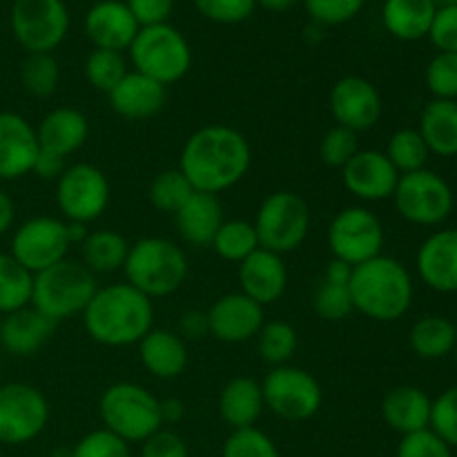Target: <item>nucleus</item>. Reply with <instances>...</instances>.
<instances>
[{"label":"nucleus","instance_id":"3c124183","mask_svg":"<svg viewBox=\"0 0 457 457\" xmlns=\"http://www.w3.org/2000/svg\"><path fill=\"white\" fill-rule=\"evenodd\" d=\"M428 38L436 45L437 52L457 54V4L437 7L433 25L428 29Z\"/></svg>","mask_w":457,"mask_h":457},{"label":"nucleus","instance_id":"f03ea898","mask_svg":"<svg viewBox=\"0 0 457 457\" xmlns=\"http://www.w3.org/2000/svg\"><path fill=\"white\" fill-rule=\"evenodd\" d=\"M83 324L101 346H134L154 328V303L128 281L103 286L83 311Z\"/></svg>","mask_w":457,"mask_h":457},{"label":"nucleus","instance_id":"a19ab883","mask_svg":"<svg viewBox=\"0 0 457 457\" xmlns=\"http://www.w3.org/2000/svg\"><path fill=\"white\" fill-rule=\"evenodd\" d=\"M192 186L186 179V174L179 168L163 170V172L156 174L150 183V190H147V199L154 205L159 212L165 214H177L181 210V205L190 199Z\"/></svg>","mask_w":457,"mask_h":457},{"label":"nucleus","instance_id":"603ef678","mask_svg":"<svg viewBox=\"0 0 457 457\" xmlns=\"http://www.w3.org/2000/svg\"><path fill=\"white\" fill-rule=\"evenodd\" d=\"M141 457H190V449L177 431L159 428L154 436L141 442Z\"/></svg>","mask_w":457,"mask_h":457},{"label":"nucleus","instance_id":"79ce46f5","mask_svg":"<svg viewBox=\"0 0 457 457\" xmlns=\"http://www.w3.org/2000/svg\"><path fill=\"white\" fill-rule=\"evenodd\" d=\"M221 457H281L275 440L257 427L237 428L226 437Z\"/></svg>","mask_w":457,"mask_h":457},{"label":"nucleus","instance_id":"2f4dec72","mask_svg":"<svg viewBox=\"0 0 457 457\" xmlns=\"http://www.w3.org/2000/svg\"><path fill=\"white\" fill-rule=\"evenodd\" d=\"M418 129L431 154L453 159L457 156V101L433 98L427 103Z\"/></svg>","mask_w":457,"mask_h":457},{"label":"nucleus","instance_id":"680f3d73","mask_svg":"<svg viewBox=\"0 0 457 457\" xmlns=\"http://www.w3.org/2000/svg\"><path fill=\"white\" fill-rule=\"evenodd\" d=\"M0 379H3V355H0Z\"/></svg>","mask_w":457,"mask_h":457},{"label":"nucleus","instance_id":"8fccbe9b","mask_svg":"<svg viewBox=\"0 0 457 457\" xmlns=\"http://www.w3.org/2000/svg\"><path fill=\"white\" fill-rule=\"evenodd\" d=\"M395 457H453V449L433 428L402 436Z\"/></svg>","mask_w":457,"mask_h":457},{"label":"nucleus","instance_id":"dca6fc26","mask_svg":"<svg viewBox=\"0 0 457 457\" xmlns=\"http://www.w3.org/2000/svg\"><path fill=\"white\" fill-rule=\"evenodd\" d=\"M328 110L335 125L353 129L355 134L366 132L382 119V94L364 76H344L330 87Z\"/></svg>","mask_w":457,"mask_h":457},{"label":"nucleus","instance_id":"7ed1b4c3","mask_svg":"<svg viewBox=\"0 0 457 457\" xmlns=\"http://www.w3.org/2000/svg\"><path fill=\"white\" fill-rule=\"evenodd\" d=\"M413 295V277L395 257L379 254L351 272L353 308L373 321L402 320L411 311Z\"/></svg>","mask_w":457,"mask_h":457},{"label":"nucleus","instance_id":"c756f323","mask_svg":"<svg viewBox=\"0 0 457 457\" xmlns=\"http://www.w3.org/2000/svg\"><path fill=\"white\" fill-rule=\"evenodd\" d=\"M351 272L353 268L339 259H330L326 263L320 286L312 295V308L321 320L342 321L355 312L351 297Z\"/></svg>","mask_w":457,"mask_h":457},{"label":"nucleus","instance_id":"2eb2a0df","mask_svg":"<svg viewBox=\"0 0 457 457\" xmlns=\"http://www.w3.org/2000/svg\"><path fill=\"white\" fill-rule=\"evenodd\" d=\"M70 248L71 241L65 219L34 217L16 228L9 254L31 275H38L67 259Z\"/></svg>","mask_w":457,"mask_h":457},{"label":"nucleus","instance_id":"f704fd0d","mask_svg":"<svg viewBox=\"0 0 457 457\" xmlns=\"http://www.w3.org/2000/svg\"><path fill=\"white\" fill-rule=\"evenodd\" d=\"M34 275L9 253H0V315L31 306Z\"/></svg>","mask_w":457,"mask_h":457},{"label":"nucleus","instance_id":"e433bc0d","mask_svg":"<svg viewBox=\"0 0 457 457\" xmlns=\"http://www.w3.org/2000/svg\"><path fill=\"white\" fill-rule=\"evenodd\" d=\"M384 154L388 156L393 168H395L402 177V174H411L427 168L431 152H428L420 129L402 128L397 129V132H393V137L388 138V145L386 150H384Z\"/></svg>","mask_w":457,"mask_h":457},{"label":"nucleus","instance_id":"20e7f679","mask_svg":"<svg viewBox=\"0 0 457 457\" xmlns=\"http://www.w3.org/2000/svg\"><path fill=\"white\" fill-rule=\"evenodd\" d=\"M187 257L183 248L165 237H143L129 244L125 259V281L152 302L177 293L187 279Z\"/></svg>","mask_w":457,"mask_h":457},{"label":"nucleus","instance_id":"cd10ccee","mask_svg":"<svg viewBox=\"0 0 457 457\" xmlns=\"http://www.w3.org/2000/svg\"><path fill=\"white\" fill-rule=\"evenodd\" d=\"M223 208L219 196L205 192H192L190 199L174 214V223L181 239L190 245H210L221 228Z\"/></svg>","mask_w":457,"mask_h":457},{"label":"nucleus","instance_id":"6ab92c4d","mask_svg":"<svg viewBox=\"0 0 457 457\" xmlns=\"http://www.w3.org/2000/svg\"><path fill=\"white\" fill-rule=\"evenodd\" d=\"M38 156L36 128L18 112H0V181L31 174Z\"/></svg>","mask_w":457,"mask_h":457},{"label":"nucleus","instance_id":"9b49d317","mask_svg":"<svg viewBox=\"0 0 457 457\" xmlns=\"http://www.w3.org/2000/svg\"><path fill=\"white\" fill-rule=\"evenodd\" d=\"M9 25L27 54H52L70 31V9L62 0H13Z\"/></svg>","mask_w":457,"mask_h":457},{"label":"nucleus","instance_id":"bb28decb","mask_svg":"<svg viewBox=\"0 0 457 457\" xmlns=\"http://www.w3.org/2000/svg\"><path fill=\"white\" fill-rule=\"evenodd\" d=\"M137 346L138 360L152 378L177 379L179 375L186 373L190 353H187V344L174 330L152 328Z\"/></svg>","mask_w":457,"mask_h":457},{"label":"nucleus","instance_id":"4c0bfd02","mask_svg":"<svg viewBox=\"0 0 457 457\" xmlns=\"http://www.w3.org/2000/svg\"><path fill=\"white\" fill-rule=\"evenodd\" d=\"M257 351L266 364L284 366L295 357L299 348V335L293 324L288 321H266L259 330L257 337Z\"/></svg>","mask_w":457,"mask_h":457},{"label":"nucleus","instance_id":"ddd939ff","mask_svg":"<svg viewBox=\"0 0 457 457\" xmlns=\"http://www.w3.org/2000/svg\"><path fill=\"white\" fill-rule=\"evenodd\" d=\"M112 199V187L105 172L92 163L67 165L56 181L58 212L70 223H85L101 219Z\"/></svg>","mask_w":457,"mask_h":457},{"label":"nucleus","instance_id":"9d476101","mask_svg":"<svg viewBox=\"0 0 457 457\" xmlns=\"http://www.w3.org/2000/svg\"><path fill=\"white\" fill-rule=\"evenodd\" d=\"M393 204L400 217L409 223L433 228L451 217L455 196L445 177L424 168L418 172L402 174L393 195Z\"/></svg>","mask_w":457,"mask_h":457},{"label":"nucleus","instance_id":"58836bf2","mask_svg":"<svg viewBox=\"0 0 457 457\" xmlns=\"http://www.w3.org/2000/svg\"><path fill=\"white\" fill-rule=\"evenodd\" d=\"M21 83L27 94L49 98L61 85V67L54 54H27L21 62Z\"/></svg>","mask_w":457,"mask_h":457},{"label":"nucleus","instance_id":"c9c22d12","mask_svg":"<svg viewBox=\"0 0 457 457\" xmlns=\"http://www.w3.org/2000/svg\"><path fill=\"white\" fill-rule=\"evenodd\" d=\"M210 245H212V250L223 262L237 263V266L262 248L254 223L244 221V219H228V221H223Z\"/></svg>","mask_w":457,"mask_h":457},{"label":"nucleus","instance_id":"49530a36","mask_svg":"<svg viewBox=\"0 0 457 457\" xmlns=\"http://www.w3.org/2000/svg\"><path fill=\"white\" fill-rule=\"evenodd\" d=\"M70 457H132V451L128 442L116 437L114 433L98 428L80 437Z\"/></svg>","mask_w":457,"mask_h":457},{"label":"nucleus","instance_id":"f257e3e1","mask_svg":"<svg viewBox=\"0 0 457 457\" xmlns=\"http://www.w3.org/2000/svg\"><path fill=\"white\" fill-rule=\"evenodd\" d=\"M253 150L237 128L212 123L187 137L181 147L179 170L186 174L192 190L219 196L239 186L250 172Z\"/></svg>","mask_w":457,"mask_h":457},{"label":"nucleus","instance_id":"13d9d810","mask_svg":"<svg viewBox=\"0 0 457 457\" xmlns=\"http://www.w3.org/2000/svg\"><path fill=\"white\" fill-rule=\"evenodd\" d=\"M183 415H186V404L177 397H168V400H161V420L165 424H177L181 422Z\"/></svg>","mask_w":457,"mask_h":457},{"label":"nucleus","instance_id":"39448f33","mask_svg":"<svg viewBox=\"0 0 457 457\" xmlns=\"http://www.w3.org/2000/svg\"><path fill=\"white\" fill-rule=\"evenodd\" d=\"M103 428L128 445H138L163 428L161 400L145 386L134 382H116L103 391L98 400Z\"/></svg>","mask_w":457,"mask_h":457},{"label":"nucleus","instance_id":"6e6d98bb","mask_svg":"<svg viewBox=\"0 0 457 457\" xmlns=\"http://www.w3.org/2000/svg\"><path fill=\"white\" fill-rule=\"evenodd\" d=\"M65 170H67V159L38 150V156H36V163H34V170H31V174H36V177L43 179V181H58Z\"/></svg>","mask_w":457,"mask_h":457},{"label":"nucleus","instance_id":"423d86ee","mask_svg":"<svg viewBox=\"0 0 457 457\" xmlns=\"http://www.w3.org/2000/svg\"><path fill=\"white\" fill-rule=\"evenodd\" d=\"M96 290V275L83 262L67 257L34 275L31 306L58 324L67 317L83 315Z\"/></svg>","mask_w":457,"mask_h":457},{"label":"nucleus","instance_id":"4468645a","mask_svg":"<svg viewBox=\"0 0 457 457\" xmlns=\"http://www.w3.org/2000/svg\"><path fill=\"white\" fill-rule=\"evenodd\" d=\"M49 422V402L40 388L25 382L0 384V446L36 440Z\"/></svg>","mask_w":457,"mask_h":457},{"label":"nucleus","instance_id":"de8ad7c7","mask_svg":"<svg viewBox=\"0 0 457 457\" xmlns=\"http://www.w3.org/2000/svg\"><path fill=\"white\" fill-rule=\"evenodd\" d=\"M195 4L201 16L219 25H239L257 9V0H195Z\"/></svg>","mask_w":457,"mask_h":457},{"label":"nucleus","instance_id":"4d7b16f0","mask_svg":"<svg viewBox=\"0 0 457 457\" xmlns=\"http://www.w3.org/2000/svg\"><path fill=\"white\" fill-rule=\"evenodd\" d=\"M13 221H16V205H13L12 196L0 187V237L12 230Z\"/></svg>","mask_w":457,"mask_h":457},{"label":"nucleus","instance_id":"a18cd8bd","mask_svg":"<svg viewBox=\"0 0 457 457\" xmlns=\"http://www.w3.org/2000/svg\"><path fill=\"white\" fill-rule=\"evenodd\" d=\"M357 152H360V141H357V134L353 129L342 128V125H333L321 137L320 156L324 161V165H328V168L342 170Z\"/></svg>","mask_w":457,"mask_h":457},{"label":"nucleus","instance_id":"37998d69","mask_svg":"<svg viewBox=\"0 0 457 457\" xmlns=\"http://www.w3.org/2000/svg\"><path fill=\"white\" fill-rule=\"evenodd\" d=\"M424 80H427V87L433 98L457 101V54L437 52L428 61Z\"/></svg>","mask_w":457,"mask_h":457},{"label":"nucleus","instance_id":"ea45409f","mask_svg":"<svg viewBox=\"0 0 457 457\" xmlns=\"http://www.w3.org/2000/svg\"><path fill=\"white\" fill-rule=\"evenodd\" d=\"M85 79L96 92L110 94L120 80L128 76L129 67L123 52H112V49H96L85 58Z\"/></svg>","mask_w":457,"mask_h":457},{"label":"nucleus","instance_id":"5701e85b","mask_svg":"<svg viewBox=\"0 0 457 457\" xmlns=\"http://www.w3.org/2000/svg\"><path fill=\"white\" fill-rule=\"evenodd\" d=\"M89 120L76 107H54L36 125L38 150L67 159L87 143Z\"/></svg>","mask_w":457,"mask_h":457},{"label":"nucleus","instance_id":"b1692460","mask_svg":"<svg viewBox=\"0 0 457 457\" xmlns=\"http://www.w3.org/2000/svg\"><path fill=\"white\" fill-rule=\"evenodd\" d=\"M107 98L114 114L120 119L145 120L163 112L168 103V87L132 70L107 94Z\"/></svg>","mask_w":457,"mask_h":457},{"label":"nucleus","instance_id":"c85d7f7f","mask_svg":"<svg viewBox=\"0 0 457 457\" xmlns=\"http://www.w3.org/2000/svg\"><path fill=\"white\" fill-rule=\"evenodd\" d=\"M263 409L266 404H263L262 384L253 378L230 379L219 393V415L232 431L254 427Z\"/></svg>","mask_w":457,"mask_h":457},{"label":"nucleus","instance_id":"a211bd4d","mask_svg":"<svg viewBox=\"0 0 457 457\" xmlns=\"http://www.w3.org/2000/svg\"><path fill=\"white\" fill-rule=\"evenodd\" d=\"M210 335L223 344H244L259 335L266 324V311L244 293H228L219 297L208 311Z\"/></svg>","mask_w":457,"mask_h":457},{"label":"nucleus","instance_id":"72a5a7b5","mask_svg":"<svg viewBox=\"0 0 457 457\" xmlns=\"http://www.w3.org/2000/svg\"><path fill=\"white\" fill-rule=\"evenodd\" d=\"M80 253H83V263L94 275H112L123 270L129 244L116 230H94L80 244Z\"/></svg>","mask_w":457,"mask_h":457},{"label":"nucleus","instance_id":"e2e57ef3","mask_svg":"<svg viewBox=\"0 0 457 457\" xmlns=\"http://www.w3.org/2000/svg\"><path fill=\"white\" fill-rule=\"evenodd\" d=\"M453 357H455V364H457V344H455V348H453Z\"/></svg>","mask_w":457,"mask_h":457},{"label":"nucleus","instance_id":"f3484780","mask_svg":"<svg viewBox=\"0 0 457 457\" xmlns=\"http://www.w3.org/2000/svg\"><path fill=\"white\" fill-rule=\"evenodd\" d=\"M400 172L382 150H360L342 168V183L355 199L366 204L393 199Z\"/></svg>","mask_w":457,"mask_h":457},{"label":"nucleus","instance_id":"7c9ffc66","mask_svg":"<svg viewBox=\"0 0 457 457\" xmlns=\"http://www.w3.org/2000/svg\"><path fill=\"white\" fill-rule=\"evenodd\" d=\"M436 12V0H386L382 22L393 38L411 43L428 36Z\"/></svg>","mask_w":457,"mask_h":457},{"label":"nucleus","instance_id":"4be33fe9","mask_svg":"<svg viewBox=\"0 0 457 457\" xmlns=\"http://www.w3.org/2000/svg\"><path fill=\"white\" fill-rule=\"evenodd\" d=\"M239 288L259 306L279 302L288 288V268L281 254L259 248L239 263Z\"/></svg>","mask_w":457,"mask_h":457},{"label":"nucleus","instance_id":"aec40b11","mask_svg":"<svg viewBox=\"0 0 457 457\" xmlns=\"http://www.w3.org/2000/svg\"><path fill=\"white\" fill-rule=\"evenodd\" d=\"M85 34L96 49L125 52L138 34V22L125 0H98L85 13Z\"/></svg>","mask_w":457,"mask_h":457},{"label":"nucleus","instance_id":"09e8293b","mask_svg":"<svg viewBox=\"0 0 457 457\" xmlns=\"http://www.w3.org/2000/svg\"><path fill=\"white\" fill-rule=\"evenodd\" d=\"M431 428L451 446H457V384L433 400Z\"/></svg>","mask_w":457,"mask_h":457},{"label":"nucleus","instance_id":"5fc2aeb1","mask_svg":"<svg viewBox=\"0 0 457 457\" xmlns=\"http://www.w3.org/2000/svg\"><path fill=\"white\" fill-rule=\"evenodd\" d=\"M210 335L208 312L204 311H186L179 317V337L183 342H201Z\"/></svg>","mask_w":457,"mask_h":457},{"label":"nucleus","instance_id":"f8f14e48","mask_svg":"<svg viewBox=\"0 0 457 457\" xmlns=\"http://www.w3.org/2000/svg\"><path fill=\"white\" fill-rule=\"evenodd\" d=\"M328 248L333 259L351 268L379 257L386 241L382 221L366 205H348L339 210L328 226Z\"/></svg>","mask_w":457,"mask_h":457},{"label":"nucleus","instance_id":"6e6552de","mask_svg":"<svg viewBox=\"0 0 457 457\" xmlns=\"http://www.w3.org/2000/svg\"><path fill=\"white\" fill-rule=\"evenodd\" d=\"M253 223L259 245L284 257L302 248L306 241L311 232V208L297 192H272L262 201Z\"/></svg>","mask_w":457,"mask_h":457},{"label":"nucleus","instance_id":"393cba45","mask_svg":"<svg viewBox=\"0 0 457 457\" xmlns=\"http://www.w3.org/2000/svg\"><path fill=\"white\" fill-rule=\"evenodd\" d=\"M54 328L56 324L34 306L21 308L4 315L0 324V346L13 357H31L49 342Z\"/></svg>","mask_w":457,"mask_h":457},{"label":"nucleus","instance_id":"c03bdc74","mask_svg":"<svg viewBox=\"0 0 457 457\" xmlns=\"http://www.w3.org/2000/svg\"><path fill=\"white\" fill-rule=\"evenodd\" d=\"M311 21L320 27H339L360 16L366 0H302Z\"/></svg>","mask_w":457,"mask_h":457},{"label":"nucleus","instance_id":"0eeeda50","mask_svg":"<svg viewBox=\"0 0 457 457\" xmlns=\"http://www.w3.org/2000/svg\"><path fill=\"white\" fill-rule=\"evenodd\" d=\"M129 61L134 71L150 76L161 85H174L192 70V47L174 25L141 27L129 45Z\"/></svg>","mask_w":457,"mask_h":457},{"label":"nucleus","instance_id":"864d4df0","mask_svg":"<svg viewBox=\"0 0 457 457\" xmlns=\"http://www.w3.org/2000/svg\"><path fill=\"white\" fill-rule=\"evenodd\" d=\"M138 27L165 25L174 12V0H125Z\"/></svg>","mask_w":457,"mask_h":457},{"label":"nucleus","instance_id":"412c9836","mask_svg":"<svg viewBox=\"0 0 457 457\" xmlns=\"http://www.w3.org/2000/svg\"><path fill=\"white\" fill-rule=\"evenodd\" d=\"M415 268L420 279L436 293H457V228L428 235L420 245Z\"/></svg>","mask_w":457,"mask_h":457},{"label":"nucleus","instance_id":"1a4fd4ad","mask_svg":"<svg viewBox=\"0 0 457 457\" xmlns=\"http://www.w3.org/2000/svg\"><path fill=\"white\" fill-rule=\"evenodd\" d=\"M263 404L286 422H306L315 418L324 402L317 378L299 366H272L262 382Z\"/></svg>","mask_w":457,"mask_h":457},{"label":"nucleus","instance_id":"bf43d9fd","mask_svg":"<svg viewBox=\"0 0 457 457\" xmlns=\"http://www.w3.org/2000/svg\"><path fill=\"white\" fill-rule=\"evenodd\" d=\"M302 0H257V7H263L270 13H286L295 9Z\"/></svg>","mask_w":457,"mask_h":457},{"label":"nucleus","instance_id":"473e14b6","mask_svg":"<svg viewBox=\"0 0 457 457\" xmlns=\"http://www.w3.org/2000/svg\"><path fill=\"white\" fill-rule=\"evenodd\" d=\"M409 344L420 360H445L446 355H453L457 326L442 315H424L411 326Z\"/></svg>","mask_w":457,"mask_h":457},{"label":"nucleus","instance_id":"052dcab7","mask_svg":"<svg viewBox=\"0 0 457 457\" xmlns=\"http://www.w3.org/2000/svg\"><path fill=\"white\" fill-rule=\"evenodd\" d=\"M437 7H445V4H457V0H436Z\"/></svg>","mask_w":457,"mask_h":457},{"label":"nucleus","instance_id":"a878e982","mask_svg":"<svg viewBox=\"0 0 457 457\" xmlns=\"http://www.w3.org/2000/svg\"><path fill=\"white\" fill-rule=\"evenodd\" d=\"M431 397L413 384L391 388L379 406L384 422L400 436H411V433L431 428Z\"/></svg>","mask_w":457,"mask_h":457}]
</instances>
